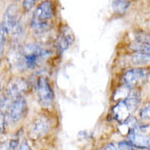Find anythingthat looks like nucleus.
I'll return each instance as SVG.
<instances>
[{
	"instance_id": "nucleus-9",
	"label": "nucleus",
	"mask_w": 150,
	"mask_h": 150,
	"mask_svg": "<svg viewBox=\"0 0 150 150\" xmlns=\"http://www.w3.org/2000/svg\"><path fill=\"white\" fill-rule=\"evenodd\" d=\"M73 41H74V35L72 33V30L67 25L62 26L56 42L57 48L61 52H63L64 50H66L73 43Z\"/></svg>"
},
{
	"instance_id": "nucleus-1",
	"label": "nucleus",
	"mask_w": 150,
	"mask_h": 150,
	"mask_svg": "<svg viewBox=\"0 0 150 150\" xmlns=\"http://www.w3.org/2000/svg\"><path fill=\"white\" fill-rule=\"evenodd\" d=\"M54 16L53 5L49 0H44L36 6L30 19V27L37 33H42L48 30L49 21Z\"/></svg>"
},
{
	"instance_id": "nucleus-12",
	"label": "nucleus",
	"mask_w": 150,
	"mask_h": 150,
	"mask_svg": "<svg viewBox=\"0 0 150 150\" xmlns=\"http://www.w3.org/2000/svg\"><path fill=\"white\" fill-rule=\"evenodd\" d=\"M124 101L130 111L136 110L139 107L140 103H141V94H140V91L136 88H132Z\"/></svg>"
},
{
	"instance_id": "nucleus-8",
	"label": "nucleus",
	"mask_w": 150,
	"mask_h": 150,
	"mask_svg": "<svg viewBox=\"0 0 150 150\" xmlns=\"http://www.w3.org/2000/svg\"><path fill=\"white\" fill-rule=\"evenodd\" d=\"M149 70L146 68H133L126 71L123 75L124 85L130 88H135L147 80Z\"/></svg>"
},
{
	"instance_id": "nucleus-3",
	"label": "nucleus",
	"mask_w": 150,
	"mask_h": 150,
	"mask_svg": "<svg viewBox=\"0 0 150 150\" xmlns=\"http://www.w3.org/2000/svg\"><path fill=\"white\" fill-rule=\"evenodd\" d=\"M29 88L28 82L23 78L20 77H15V78L11 79L10 82L8 83L5 92L1 98V107L8 108L9 105L15 100L16 98L22 96Z\"/></svg>"
},
{
	"instance_id": "nucleus-19",
	"label": "nucleus",
	"mask_w": 150,
	"mask_h": 150,
	"mask_svg": "<svg viewBox=\"0 0 150 150\" xmlns=\"http://www.w3.org/2000/svg\"><path fill=\"white\" fill-rule=\"evenodd\" d=\"M6 33L4 32V30L2 29L1 25H0V59H1L2 55H3L4 46H5L6 42Z\"/></svg>"
},
{
	"instance_id": "nucleus-16",
	"label": "nucleus",
	"mask_w": 150,
	"mask_h": 150,
	"mask_svg": "<svg viewBox=\"0 0 150 150\" xmlns=\"http://www.w3.org/2000/svg\"><path fill=\"white\" fill-rule=\"evenodd\" d=\"M18 146V140L11 139L9 141L0 144V150H17Z\"/></svg>"
},
{
	"instance_id": "nucleus-4",
	"label": "nucleus",
	"mask_w": 150,
	"mask_h": 150,
	"mask_svg": "<svg viewBox=\"0 0 150 150\" xmlns=\"http://www.w3.org/2000/svg\"><path fill=\"white\" fill-rule=\"evenodd\" d=\"M2 29L6 35H19L22 32V24H21L19 12L15 5H11L8 7L2 22L0 23Z\"/></svg>"
},
{
	"instance_id": "nucleus-20",
	"label": "nucleus",
	"mask_w": 150,
	"mask_h": 150,
	"mask_svg": "<svg viewBox=\"0 0 150 150\" xmlns=\"http://www.w3.org/2000/svg\"><path fill=\"white\" fill-rule=\"evenodd\" d=\"M37 1H38V0H23L22 7H23L24 11H25V12L30 11L31 9L34 7V5L36 4V2H37Z\"/></svg>"
},
{
	"instance_id": "nucleus-7",
	"label": "nucleus",
	"mask_w": 150,
	"mask_h": 150,
	"mask_svg": "<svg viewBox=\"0 0 150 150\" xmlns=\"http://www.w3.org/2000/svg\"><path fill=\"white\" fill-rule=\"evenodd\" d=\"M36 92L37 97L39 99L40 103L44 107L49 108L53 105L54 101V92H53L49 81L44 77H39L36 83Z\"/></svg>"
},
{
	"instance_id": "nucleus-17",
	"label": "nucleus",
	"mask_w": 150,
	"mask_h": 150,
	"mask_svg": "<svg viewBox=\"0 0 150 150\" xmlns=\"http://www.w3.org/2000/svg\"><path fill=\"white\" fill-rule=\"evenodd\" d=\"M128 5H129V3L125 0H114V2H113V7L118 13H123L127 9Z\"/></svg>"
},
{
	"instance_id": "nucleus-14",
	"label": "nucleus",
	"mask_w": 150,
	"mask_h": 150,
	"mask_svg": "<svg viewBox=\"0 0 150 150\" xmlns=\"http://www.w3.org/2000/svg\"><path fill=\"white\" fill-rule=\"evenodd\" d=\"M135 53H141V54H148L150 55V42L145 41H137L131 44V46Z\"/></svg>"
},
{
	"instance_id": "nucleus-18",
	"label": "nucleus",
	"mask_w": 150,
	"mask_h": 150,
	"mask_svg": "<svg viewBox=\"0 0 150 150\" xmlns=\"http://www.w3.org/2000/svg\"><path fill=\"white\" fill-rule=\"evenodd\" d=\"M139 115L142 119H150V102L142 106L139 111Z\"/></svg>"
},
{
	"instance_id": "nucleus-23",
	"label": "nucleus",
	"mask_w": 150,
	"mask_h": 150,
	"mask_svg": "<svg viewBox=\"0 0 150 150\" xmlns=\"http://www.w3.org/2000/svg\"><path fill=\"white\" fill-rule=\"evenodd\" d=\"M133 150H134V149H133Z\"/></svg>"
},
{
	"instance_id": "nucleus-6",
	"label": "nucleus",
	"mask_w": 150,
	"mask_h": 150,
	"mask_svg": "<svg viewBox=\"0 0 150 150\" xmlns=\"http://www.w3.org/2000/svg\"><path fill=\"white\" fill-rule=\"evenodd\" d=\"M6 111V120L9 123L13 124V123H17L18 121H20L27 112V102H26L25 98L23 96L16 98L9 105Z\"/></svg>"
},
{
	"instance_id": "nucleus-2",
	"label": "nucleus",
	"mask_w": 150,
	"mask_h": 150,
	"mask_svg": "<svg viewBox=\"0 0 150 150\" xmlns=\"http://www.w3.org/2000/svg\"><path fill=\"white\" fill-rule=\"evenodd\" d=\"M47 50L36 43L25 45L20 51L19 65L23 69H34L47 55Z\"/></svg>"
},
{
	"instance_id": "nucleus-10",
	"label": "nucleus",
	"mask_w": 150,
	"mask_h": 150,
	"mask_svg": "<svg viewBox=\"0 0 150 150\" xmlns=\"http://www.w3.org/2000/svg\"><path fill=\"white\" fill-rule=\"evenodd\" d=\"M130 112L131 111L129 110V108H128V106L126 105L124 100L118 101L112 107V110H111L112 117L119 123H123L126 121L128 118L130 117Z\"/></svg>"
},
{
	"instance_id": "nucleus-15",
	"label": "nucleus",
	"mask_w": 150,
	"mask_h": 150,
	"mask_svg": "<svg viewBox=\"0 0 150 150\" xmlns=\"http://www.w3.org/2000/svg\"><path fill=\"white\" fill-rule=\"evenodd\" d=\"M150 62V55L141 54V53H135L132 56V63L137 65L146 64Z\"/></svg>"
},
{
	"instance_id": "nucleus-5",
	"label": "nucleus",
	"mask_w": 150,
	"mask_h": 150,
	"mask_svg": "<svg viewBox=\"0 0 150 150\" xmlns=\"http://www.w3.org/2000/svg\"><path fill=\"white\" fill-rule=\"evenodd\" d=\"M128 141L139 149L150 150V125H137L127 134Z\"/></svg>"
},
{
	"instance_id": "nucleus-11",
	"label": "nucleus",
	"mask_w": 150,
	"mask_h": 150,
	"mask_svg": "<svg viewBox=\"0 0 150 150\" xmlns=\"http://www.w3.org/2000/svg\"><path fill=\"white\" fill-rule=\"evenodd\" d=\"M49 123H48L47 119L43 117L37 118L34 122H33L31 129L29 131V135L33 138H40L43 135H45L49 130Z\"/></svg>"
},
{
	"instance_id": "nucleus-21",
	"label": "nucleus",
	"mask_w": 150,
	"mask_h": 150,
	"mask_svg": "<svg viewBox=\"0 0 150 150\" xmlns=\"http://www.w3.org/2000/svg\"><path fill=\"white\" fill-rule=\"evenodd\" d=\"M5 115H4L3 111L0 109V133H2L4 131V129H5Z\"/></svg>"
},
{
	"instance_id": "nucleus-13",
	"label": "nucleus",
	"mask_w": 150,
	"mask_h": 150,
	"mask_svg": "<svg viewBox=\"0 0 150 150\" xmlns=\"http://www.w3.org/2000/svg\"><path fill=\"white\" fill-rule=\"evenodd\" d=\"M103 150H133V145L129 141L112 142L106 145Z\"/></svg>"
},
{
	"instance_id": "nucleus-22",
	"label": "nucleus",
	"mask_w": 150,
	"mask_h": 150,
	"mask_svg": "<svg viewBox=\"0 0 150 150\" xmlns=\"http://www.w3.org/2000/svg\"><path fill=\"white\" fill-rule=\"evenodd\" d=\"M17 150H32V149H31V147L28 145V143H26V142H22V143L18 146Z\"/></svg>"
}]
</instances>
